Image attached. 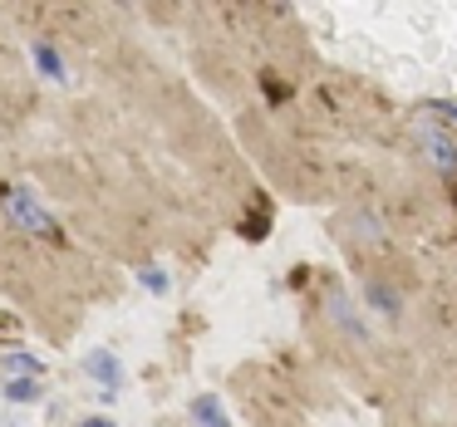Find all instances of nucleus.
Segmentation results:
<instances>
[{"label": "nucleus", "instance_id": "1", "mask_svg": "<svg viewBox=\"0 0 457 427\" xmlns=\"http://www.w3.org/2000/svg\"><path fill=\"white\" fill-rule=\"evenodd\" d=\"M5 221H11L15 231H25V236H54V221L50 211L35 201V192L25 187H5Z\"/></svg>", "mask_w": 457, "mask_h": 427}, {"label": "nucleus", "instance_id": "2", "mask_svg": "<svg viewBox=\"0 0 457 427\" xmlns=\"http://www.w3.org/2000/svg\"><path fill=\"white\" fill-rule=\"evenodd\" d=\"M418 148H423L428 162H433V172H447V177H457V143L447 138L437 123H418Z\"/></svg>", "mask_w": 457, "mask_h": 427}, {"label": "nucleus", "instance_id": "3", "mask_svg": "<svg viewBox=\"0 0 457 427\" xmlns=\"http://www.w3.org/2000/svg\"><path fill=\"white\" fill-rule=\"evenodd\" d=\"M84 374H89L104 393H119L123 388V358L113 354V349H89V354H84Z\"/></svg>", "mask_w": 457, "mask_h": 427}, {"label": "nucleus", "instance_id": "4", "mask_svg": "<svg viewBox=\"0 0 457 427\" xmlns=\"http://www.w3.org/2000/svg\"><path fill=\"white\" fill-rule=\"evenodd\" d=\"M40 374H45L40 354H25V349H5L0 354V378H40Z\"/></svg>", "mask_w": 457, "mask_h": 427}, {"label": "nucleus", "instance_id": "5", "mask_svg": "<svg viewBox=\"0 0 457 427\" xmlns=\"http://www.w3.org/2000/svg\"><path fill=\"white\" fill-rule=\"evenodd\" d=\"M192 427H231L227 423V407H221L217 393H197V398H192Z\"/></svg>", "mask_w": 457, "mask_h": 427}, {"label": "nucleus", "instance_id": "6", "mask_svg": "<svg viewBox=\"0 0 457 427\" xmlns=\"http://www.w3.org/2000/svg\"><path fill=\"white\" fill-rule=\"evenodd\" d=\"M35 70L45 74V79H54V84H64L70 79V74H64V60H60V50H54V45H35Z\"/></svg>", "mask_w": 457, "mask_h": 427}, {"label": "nucleus", "instance_id": "7", "mask_svg": "<svg viewBox=\"0 0 457 427\" xmlns=\"http://www.w3.org/2000/svg\"><path fill=\"white\" fill-rule=\"evenodd\" d=\"M0 393L11 398V403H35V398H40V378H5Z\"/></svg>", "mask_w": 457, "mask_h": 427}, {"label": "nucleus", "instance_id": "8", "mask_svg": "<svg viewBox=\"0 0 457 427\" xmlns=\"http://www.w3.org/2000/svg\"><path fill=\"white\" fill-rule=\"evenodd\" d=\"M138 285L148 290V295H168V285H172V280H168V270H158V266H143V270H138Z\"/></svg>", "mask_w": 457, "mask_h": 427}, {"label": "nucleus", "instance_id": "9", "mask_svg": "<svg viewBox=\"0 0 457 427\" xmlns=\"http://www.w3.org/2000/svg\"><path fill=\"white\" fill-rule=\"evenodd\" d=\"M369 300H374V305H378V309H384V315H398V295H394V290H384V285H374V290H369Z\"/></svg>", "mask_w": 457, "mask_h": 427}, {"label": "nucleus", "instance_id": "10", "mask_svg": "<svg viewBox=\"0 0 457 427\" xmlns=\"http://www.w3.org/2000/svg\"><path fill=\"white\" fill-rule=\"evenodd\" d=\"M0 339H11V344L21 339V319L15 315H0Z\"/></svg>", "mask_w": 457, "mask_h": 427}, {"label": "nucleus", "instance_id": "11", "mask_svg": "<svg viewBox=\"0 0 457 427\" xmlns=\"http://www.w3.org/2000/svg\"><path fill=\"white\" fill-rule=\"evenodd\" d=\"M79 427H119V423H113V417H104V413H94V417H84Z\"/></svg>", "mask_w": 457, "mask_h": 427}, {"label": "nucleus", "instance_id": "12", "mask_svg": "<svg viewBox=\"0 0 457 427\" xmlns=\"http://www.w3.org/2000/svg\"><path fill=\"white\" fill-rule=\"evenodd\" d=\"M433 109H443V113H447V119H457V103H443V99H437V103H433Z\"/></svg>", "mask_w": 457, "mask_h": 427}]
</instances>
